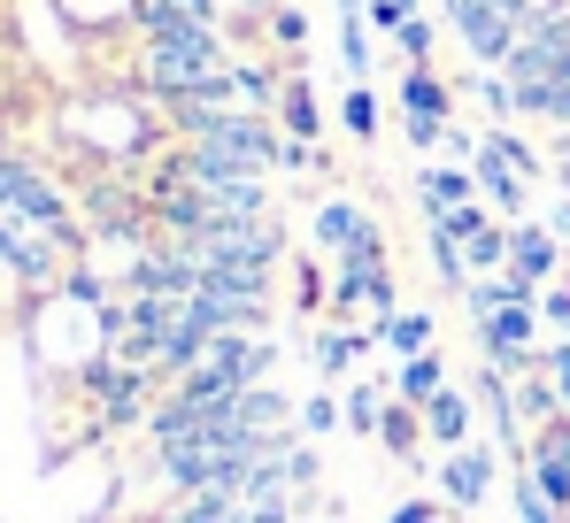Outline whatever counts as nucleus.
Instances as JSON below:
<instances>
[{
	"label": "nucleus",
	"instance_id": "4c0bfd02",
	"mask_svg": "<svg viewBox=\"0 0 570 523\" xmlns=\"http://www.w3.org/2000/svg\"><path fill=\"white\" fill-rule=\"evenodd\" d=\"M0 155H16V131H8V116H0Z\"/></svg>",
	"mask_w": 570,
	"mask_h": 523
},
{
	"label": "nucleus",
	"instance_id": "c756f323",
	"mask_svg": "<svg viewBox=\"0 0 570 523\" xmlns=\"http://www.w3.org/2000/svg\"><path fill=\"white\" fill-rule=\"evenodd\" d=\"M316 477H324V454H316L308 438H293V446H285V485H293V493H316Z\"/></svg>",
	"mask_w": 570,
	"mask_h": 523
},
{
	"label": "nucleus",
	"instance_id": "f3484780",
	"mask_svg": "<svg viewBox=\"0 0 570 523\" xmlns=\"http://www.w3.org/2000/svg\"><path fill=\"white\" fill-rule=\"evenodd\" d=\"M340 70H347V86H371V78H379V47H371L363 8H347V16H340Z\"/></svg>",
	"mask_w": 570,
	"mask_h": 523
},
{
	"label": "nucleus",
	"instance_id": "9b49d317",
	"mask_svg": "<svg viewBox=\"0 0 570 523\" xmlns=\"http://www.w3.org/2000/svg\"><path fill=\"white\" fill-rule=\"evenodd\" d=\"M371 339H379L393 362H409V354H432V347H440V316H432V308H393L385 324H371Z\"/></svg>",
	"mask_w": 570,
	"mask_h": 523
},
{
	"label": "nucleus",
	"instance_id": "7ed1b4c3",
	"mask_svg": "<svg viewBox=\"0 0 570 523\" xmlns=\"http://www.w3.org/2000/svg\"><path fill=\"white\" fill-rule=\"evenodd\" d=\"M493 477H501V446L493 438H471V446L440 454V501H455L463 516L493 501Z\"/></svg>",
	"mask_w": 570,
	"mask_h": 523
},
{
	"label": "nucleus",
	"instance_id": "6e6552de",
	"mask_svg": "<svg viewBox=\"0 0 570 523\" xmlns=\"http://www.w3.org/2000/svg\"><path fill=\"white\" fill-rule=\"evenodd\" d=\"M379 347L371 339V324L363 332H347V324H316V339H308V362H316V385H332V377H347L363 354Z\"/></svg>",
	"mask_w": 570,
	"mask_h": 523
},
{
	"label": "nucleus",
	"instance_id": "b1692460",
	"mask_svg": "<svg viewBox=\"0 0 570 523\" xmlns=\"http://www.w3.org/2000/svg\"><path fill=\"white\" fill-rule=\"evenodd\" d=\"M385 401H393V393H379V385H347V393H340V416H347V432H355V438H379Z\"/></svg>",
	"mask_w": 570,
	"mask_h": 523
},
{
	"label": "nucleus",
	"instance_id": "7c9ffc66",
	"mask_svg": "<svg viewBox=\"0 0 570 523\" xmlns=\"http://www.w3.org/2000/svg\"><path fill=\"white\" fill-rule=\"evenodd\" d=\"M540 324H548L556 339H570V277H556V285L540 293Z\"/></svg>",
	"mask_w": 570,
	"mask_h": 523
},
{
	"label": "nucleus",
	"instance_id": "5701e85b",
	"mask_svg": "<svg viewBox=\"0 0 570 523\" xmlns=\"http://www.w3.org/2000/svg\"><path fill=\"white\" fill-rule=\"evenodd\" d=\"M485 147H493L517 177H548V155H532V139H524V131H509V124H485Z\"/></svg>",
	"mask_w": 570,
	"mask_h": 523
},
{
	"label": "nucleus",
	"instance_id": "c85d7f7f",
	"mask_svg": "<svg viewBox=\"0 0 570 523\" xmlns=\"http://www.w3.org/2000/svg\"><path fill=\"white\" fill-rule=\"evenodd\" d=\"M509 509H517V523H570L563 509H548V493H540V485H532L524 470L509 477Z\"/></svg>",
	"mask_w": 570,
	"mask_h": 523
},
{
	"label": "nucleus",
	"instance_id": "a211bd4d",
	"mask_svg": "<svg viewBox=\"0 0 570 523\" xmlns=\"http://www.w3.org/2000/svg\"><path fill=\"white\" fill-rule=\"evenodd\" d=\"M509 385H517V416H524L532 432H540V424H556V416H570V408H563V393H556V377H548V369H532V377H509Z\"/></svg>",
	"mask_w": 570,
	"mask_h": 523
},
{
	"label": "nucleus",
	"instance_id": "72a5a7b5",
	"mask_svg": "<svg viewBox=\"0 0 570 523\" xmlns=\"http://www.w3.org/2000/svg\"><path fill=\"white\" fill-rule=\"evenodd\" d=\"M540 369L556 377V393H563V408H570V339H548L540 347Z\"/></svg>",
	"mask_w": 570,
	"mask_h": 523
},
{
	"label": "nucleus",
	"instance_id": "cd10ccee",
	"mask_svg": "<svg viewBox=\"0 0 570 523\" xmlns=\"http://www.w3.org/2000/svg\"><path fill=\"white\" fill-rule=\"evenodd\" d=\"M393 55H401V62H432V55H440V23H432V16H409V23L393 31Z\"/></svg>",
	"mask_w": 570,
	"mask_h": 523
},
{
	"label": "nucleus",
	"instance_id": "4468645a",
	"mask_svg": "<svg viewBox=\"0 0 570 523\" xmlns=\"http://www.w3.org/2000/svg\"><path fill=\"white\" fill-rule=\"evenodd\" d=\"M232 78H239V100L278 116V92H285V55H232Z\"/></svg>",
	"mask_w": 570,
	"mask_h": 523
},
{
	"label": "nucleus",
	"instance_id": "20e7f679",
	"mask_svg": "<svg viewBox=\"0 0 570 523\" xmlns=\"http://www.w3.org/2000/svg\"><path fill=\"white\" fill-rule=\"evenodd\" d=\"M471 401H478V416H485V432H493V446L509 454V462H524V416H517V385L493 369V362H478L471 369Z\"/></svg>",
	"mask_w": 570,
	"mask_h": 523
},
{
	"label": "nucleus",
	"instance_id": "a19ab883",
	"mask_svg": "<svg viewBox=\"0 0 570 523\" xmlns=\"http://www.w3.org/2000/svg\"><path fill=\"white\" fill-rule=\"evenodd\" d=\"M409 8H424V0H409Z\"/></svg>",
	"mask_w": 570,
	"mask_h": 523
},
{
	"label": "nucleus",
	"instance_id": "f03ea898",
	"mask_svg": "<svg viewBox=\"0 0 570 523\" xmlns=\"http://www.w3.org/2000/svg\"><path fill=\"white\" fill-rule=\"evenodd\" d=\"M200 269H239V277H278V262H293V239H285L278 216H255V224H208L200 239H186Z\"/></svg>",
	"mask_w": 570,
	"mask_h": 523
},
{
	"label": "nucleus",
	"instance_id": "2eb2a0df",
	"mask_svg": "<svg viewBox=\"0 0 570 523\" xmlns=\"http://www.w3.org/2000/svg\"><path fill=\"white\" fill-rule=\"evenodd\" d=\"M455 377H448V354L432 347V354H409L401 369H393V401H409V408H424V401H440Z\"/></svg>",
	"mask_w": 570,
	"mask_h": 523
},
{
	"label": "nucleus",
	"instance_id": "f704fd0d",
	"mask_svg": "<svg viewBox=\"0 0 570 523\" xmlns=\"http://www.w3.org/2000/svg\"><path fill=\"white\" fill-rule=\"evenodd\" d=\"M524 454H563V462H570V416H556V424H540Z\"/></svg>",
	"mask_w": 570,
	"mask_h": 523
},
{
	"label": "nucleus",
	"instance_id": "9d476101",
	"mask_svg": "<svg viewBox=\"0 0 570 523\" xmlns=\"http://www.w3.org/2000/svg\"><path fill=\"white\" fill-rule=\"evenodd\" d=\"M401 116H440V124H455V78H440L432 62H401Z\"/></svg>",
	"mask_w": 570,
	"mask_h": 523
},
{
	"label": "nucleus",
	"instance_id": "aec40b11",
	"mask_svg": "<svg viewBox=\"0 0 570 523\" xmlns=\"http://www.w3.org/2000/svg\"><path fill=\"white\" fill-rule=\"evenodd\" d=\"M155 523H239V493H186V501H170Z\"/></svg>",
	"mask_w": 570,
	"mask_h": 523
},
{
	"label": "nucleus",
	"instance_id": "58836bf2",
	"mask_svg": "<svg viewBox=\"0 0 570 523\" xmlns=\"http://www.w3.org/2000/svg\"><path fill=\"white\" fill-rule=\"evenodd\" d=\"M332 8H340V16H347V8H371V0H332Z\"/></svg>",
	"mask_w": 570,
	"mask_h": 523
},
{
	"label": "nucleus",
	"instance_id": "0eeeda50",
	"mask_svg": "<svg viewBox=\"0 0 570 523\" xmlns=\"http://www.w3.org/2000/svg\"><path fill=\"white\" fill-rule=\"evenodd\" d=\"M471 177H478V200H485L501 224H524V193H532V177H517L501 155H493V147L471 162Z\"/></svg>",
	"mask_w": 570,
	"mask_h": 523
},
{
	"label": "nucleus",
	"instance_id": "f257e3e1",
	"mask_svg": "<svg viewBox=\"0 0 570 523\" xmlns=\"http://www.w3.org/2000/svg\"><path fill=\"white\" fill-rule=\"evenodd\" d=\"M216 70H232V39H224V23H186V31L139 39V92H147L155 108L178 100V92H193L200 78H216Z\"/></svg>",
	"mask_w": 570,
	"mask_h": 523
},
{
	"label": "nucleus",
	"instance_id": "2f4dec72",
	"mask_svg": "<svg viewBox=\"0 0 570 523\" xmlns=\"http://www.w3.org/2000/svg\"><path fill=\"white\" fill-rule=\"evenodd\" d=\"M440 155H448V162H463V170H471L478 155H485V131H471V124H448V147H440Z\"/></svg>",
	"mask_w": 570,
	"mask_h": 523
},
{
	"label": "nucleus",
	"instance_id": "1a4fd4ad",
	"mask_svg": "<svg viewBox=\"0 0 570 523\" xmlns=\"http://www.w3.org/2000/svg\"><path fill=\"white\" fill-rule=\"evenodd\" d=\"M471 424H478V401H471V385H448L440 401H424V438H432L440 454L471 446Z\"/></svg>",
	"mask_w": 570,
	"mask_h": 523
},
{
	"label": "nucleus",
	"instance_id": "a878e982",
	"mask_svg": "<svg viewBox=\"0 0 570 523\" xmlns=\"http://www.w3.org/2000/svg\"><path fill=\"white\" fill-rule=\"evenodd\" d=\"M293 424H301V438H332L340 424H347V416H340V401H332V393L316 385V393H308V401L293 408Z\"/></svg>",
	"mask_w": 570,
	"mask_h": 523
},
{
	"label": "nucleus",
	"instance_id": "e433bc0d",
	"mask_svg": "<svg viewBox=\"0 0 570 523\" xmlns=\"http://www.w3.org/2000/svg\"><path fill=\"white\" fill-rule=\"evenodd\" d=\"M540 224H548L556 239H570V193H556V200H548V216H540Z\"/></svg>",
	"mask_w": 570,
	"mask_h": 523
},
{
	"label": "nucleus",
	"instance_id": "dca6fc26",
	"mask_svg": "<svg viewBox=\"0 0 570 523\" xmlns=\"http://www.w3.org/2000/svg\"><path fill=\"white\" fill-rule=\"evenodd\" d=\"M379 446L393 454V462H424V408H409V401H385V416H379Z\"/></svg>",
	"mask_w": 570,
	"mask_h": 523
},
{
	"label": "nucleus",
	"instance_id": "bb28decb",
	"mask_svg": "<svg viewBox=\"0 0 570 523\" xmlns=\"http://www.w3.org/2000/svg\"><path fill=\"white\" fill-rule=\"evenodd\" d=\"M485 224H501V216H493L485 200H463V208H448V216H432V231H448L455 247H471V239L485 231Z\"/></svg>",
	"mask_w": 570,
	"mask_h": 523
},
{
	"label": "nucleus",
	"instance_id": "4be33fe9",
	"mask_svg": "<svg viewBox=\"0 0 570 523\" xmlns=\"http://www.w3.org/2000/svg\"><path fill=\"white\" fill-rule=\"evenodd\" d=\"M263 39H271L278 55H301V47H308V8H301V0H278V8H263Z\"/></svg>",
	"mask_w": 570,
	"mask_h": 523
},
{
	"label": "nucleus",
	"instance_id": "393cba45",
	"mask_svg": "<svg viewBox=\"0 0 570 523\" xmlns=\"http://www.w3.org/2000/svg\"><path fill=\"white\" fill-rule=\"evenodd\" d=\"M463 262H471V277H493V269H509V224H485L471 247H463Z\"/></svg>",
	"mask_w": 570,
	"mask_h": 523
},
{
	"label": "nucleus",
	"instance_id": "423d86ee",
	"mask_svg": "<svg viewBox=\"0 0 570 523\" xmlns=\"http://www.w3.org/2000/svg\"><path fill=\"white\" fill-rule=\"evenodd\" d=\"M509 269H524L532 285H556V269H563V239L548 231V224H509Z\"/></svg>",
	"mask_w": 570,
	"mask_h": 523
},
{
	"label": "nucleus",
	"instance_id": "f8f14e48",
	"mask_svg": "<svg viewBox=\"0 0 570 523\" xmlns=\"http://www.w3.org/2000/svg\"><path fill=\"white\" fill-rule=\"evenodd\" d=\"M463 200H478V177L463 170V162H424V170H416V208H424V224L448 216V208H463Z\"/></svg>",
	"mask_w": 570,
	"mask_h": 523
},
{
	"label": "nucleus",
	"instance_id": "473e14b6",
	"mask_svg": "<svg viewBox=\"0 0 570 523\" xmlns=\"http://www.w3.org/2000/svg\"><path fill=\"white\" fill-rule=\"evenodd\" d=\"M409 16H424V8H409V0H371V8H363V23H379L385 39H393V31H401Z\"/></svg>",
	"mask_w": 570,
	"mask_h": 523
},
{
	"label": "nucleus",
	"instance_id": "6ab92c4d",
	"mask_svg": "<svg viewBox=\"0 0 570 523\" xmlns=\"http://www.w3.org/2000/svg\"><path fill=\"white\" fill-rule=\"evenodd\" d=\"M424 269H432V277H440L455 300L471 293V262H463V247H455L448 231H432V224H424Z\"/></svg>",
	"mask_w": 570,
	"mask_h": 523
},
{
	"label": "nucleus",
	"instance_id": "39448f33",
	"mask_svg": "<svg viewBox=\"0 0 570 523\" xmlns=\"http://www.w3.org/2000/svg\"><path fill=\"white\" fill-rule=\"evenodd\" d=\"M308 231H316L324 255H347V247H363V239L379 231V216H371L363 200H347V193H324V200L308 208Z\"/></svg>",
	"mask_w": 570,
	"mask_h": 523
},
{
	"label": "nucleus",
	"instance_id": "ddd939ff",
	"mask_svg": "<svg viewBox=\"0 0 570 523\" xmlns=\"http://www.w3.org/2000/svg\"><path fill=\"white\" fill-rule=\"evenodd\" d=\"M478 332V362H493V354L509 347H540L532 332H540V308H493V316H471Z\"/></svg>",
	"mask_w": 570,
	"mask_h": 523
},
{
	"label": "nucleus",
	"instance_id": "79ce46f5",
	"mask_svg": "<svg viewBox=\"0 0 570 523\" xmlns=\"http://www.w3.org/2000/svg\"><path fill=\"white\" fill-rule=\"evenodd\" d=\"M455 523H463V516H455Z\"/></svg>",
	"mask_w": 570,
	"mask_h": 523
},
{
	"label": "nucleus",
	"instance_id": "37998d69",
	"mask_svg": "<svg viewBox=\"0 0 570 523\" xmlns=\"http://www.w3.org/2000/svg\"><path fill=\"white\" fill-rule=\"evenodd\" d=\"M563 8H570V0H563Z\"/></svg>",
	"mask_w": 570,
	"mask_h": 523
},
{
	"label": "nucleus",
	"instance_id": "c9c22d12",
	"mask_svg": "<svg viewBox=\"0 0 570 523\" xmlns=\"http://www.w3.org/2000/svg\"><path fill=\"white\" fill-rule=\"evenodd\" d=\"M385 523H440V501H401Z\"/></svg>",
	"mask_w": 570,
	"mask_h": 523
},
{
	"label": "nucleus",
	"instance_id": "412c9836",
	"mask_svg": "<svg viewBox=\"0 0 570 523\" xmlns=\"http://www.w3.org/2000/svg\"><path fill=\"white\" fill-rule=\"evenodd\" d=\"M340 131H347L355 147H379V92H371V86L340 92Z\"/></svg>",
	"mask_w": 570,
	"mask_h": 523
},
{
	"label": "nucleus",
	"instance_id": "ea45409f",
	"mask_svg": "<svg viewBox=\"0 0 570 523\" xmlns=\"http://www.w3.org/2000/svg\"><path fill=\"white\" fill-rule=\"evenodd\" d=\"M239 8H255V16H263V8H278V0H239Z\"/></svg>",
	"mask_w": 570,
	"mask_h": 523
}]
</instances>
